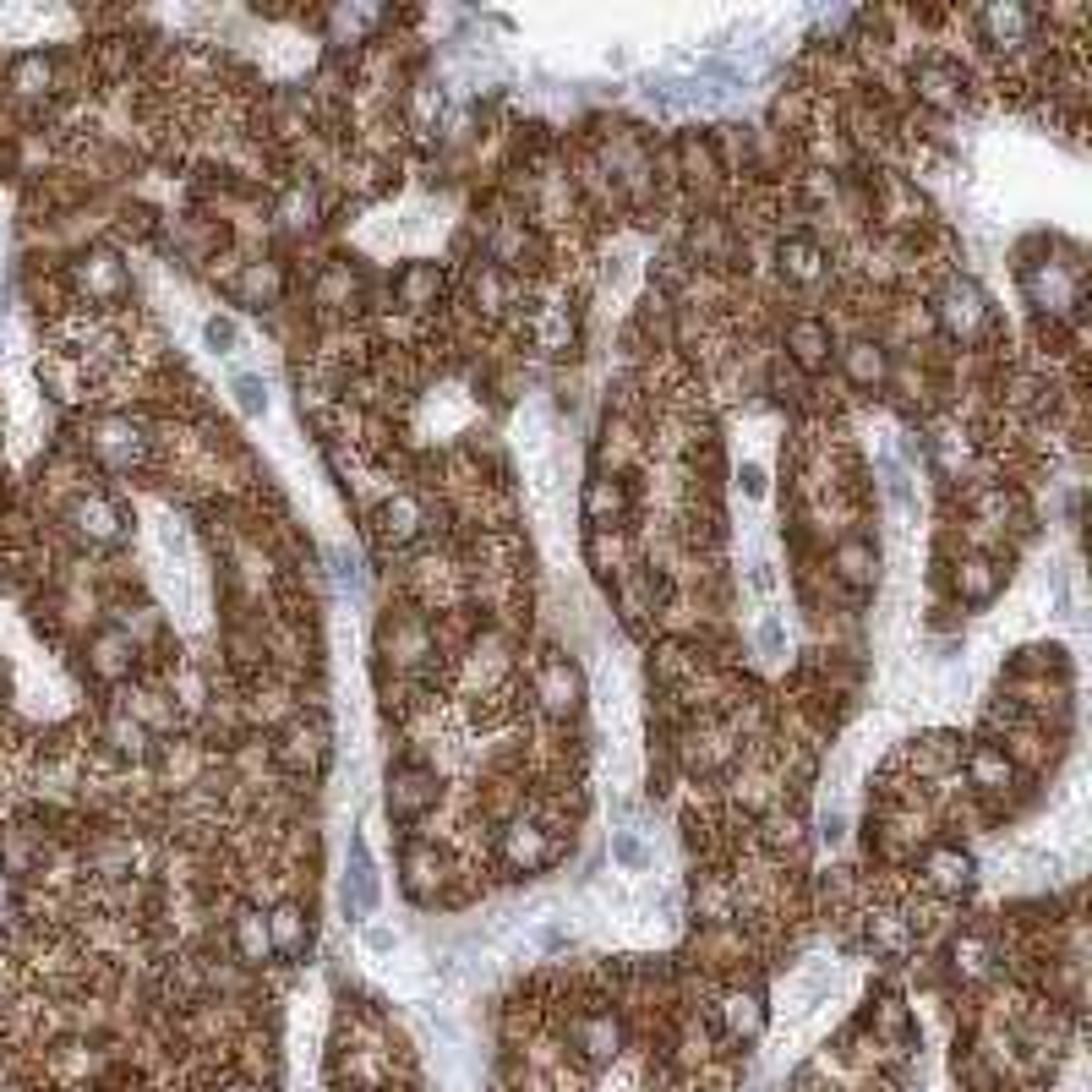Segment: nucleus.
Segmentation results:
<instances>
[{
    "label": "nucleus",
    "mask_w": 1092,
    "mask_h": 1092,
    "mask_svg": "<svg viewBox=\"0 0 1092 1092\" xmlns=\"http://www.w3.org/2000/svg\"><path fill=\"white\" fill-rule=\"evenodd\" d=\"M345 901L356 907V913H372L377 907V869H372V852H366V842H350V890Z\"/></svg>",
    "instance_id": "nucleus-1"
},
{
    "label": "nucleus",
    "mask_w": 1092,
    "mask_h": 1092,
    "mask_svg": "<svg viewBox=\"0 0 1092 1092\" xmlns=\"http://www.w3.org/2000/svg\"><path fill=\"white\" fill-rule=\"evenodd\" d=\"M432 798H437V792H432L427 771H399V775H394V787H388V809H394V814H421Z\"/></svg>",
    "instance_id": "nucleus-2"
},
{
    "label": "nucleus",
    "mask_w": 1092,
    "mask_h": 1092,
    "mask_svg": "<svg viewBox=\"0 0 1092 1092\" xmlns=\"http://www.w3.org/2000/svg\"><path fill=\"white\" fill-rule=\"evenodd\" d=\"M825 989H830V967H809L798 978V989H792V1010H798V1016H809V1010L819 1005V995H825Z\"/></svg>",
    "instance_id": "nucleus-3"
},
{
    "label": "nucleus",
    "mask_w": 1092,
    "mask_h": 1092,
    "mask_svg": "<svg viewBox=\"0 0 1092 1092\" xmlns=\"http://www.w3.org/2000/svg\"><path fill=\"white\" fill-rule=\"evenodd\" d=\"M399 295H404V306H427L432 295H437V268H410V274L399 279Z\"/></svg>",
    "instance_id": "nucleus-4"
},
{
    "label": "nucleus",
    "mask_w": 1092,
    "mask_h": 1092,
    "mask_svg": "<svg viewBox=\"0 0 1092 1092\" xmlns=\"http://www.w3.org/2000/svg\"><path fill=\"white\" fill-rule=\"evenodd\" d=\"M203 339H207V350H213V356H236L241 328H236L230 318H207V322H203Z\"/></svg>",
    "instance_id": "nucleus-5"
},
{
    "label": "nucleus",
    "mask_w": 1092,
    "mask_h": 1092,
    "mask_svg": "<svg viewBox=\"0 0 1092 1092\" xmlns=\"http://www.w3.org/2000/svg\"><path fill=\"white\" fill-rule=\"evenodd\" d=\"M230 388H236V404H241L246 415H263V410H268V388H263V377L236 372V383H230Z\"/></svg>",
    "instance_id": "nucleus-6"
},
{
    "label": "nucleus",
    "mask_w": 1092,
    "mask_h": 1092,
    "mask_svg": "<svg viewBox=\"0 0 1092 1092\" xmlns=\"http://www.w3.org/2000/svg\"><path fill=\"white\" fill-rule=\"evenodd\" d=\"M792 345H798V360L819 366V360H825V328H819V322H798V328H792Z\"/></svg>",
    "instance_id": "nucleus-7"
},
{
    "label": "nucleus",
    "mask_w": 1092,
    "mask_h": 1092,
    "mask_svg": "<svg viewBox=\"0 0 1092 1092\" xmlns=\"http://www.w3.org/2000/svg\"><path fill=\"white\" fill-rule=\"evenodd\" d=\"M612 857H618L622 869H645V847H639V836H628V830L612 836Z\"/></svg>",
    "instance_id": "nucleus-8"
},
{
    "label": "nucleus",
    "mask_w": 1092,
    "mask_h": 1092,
    "mask_svg": "<svg viewBox=\"0 0 1092 1092\" xmlns=\"http://www.w3.org/2000/svg\"><path fill=\"white\" fill-rule=\"evenodd\" d=\"M39 83H50V66H44L39 56H28L17 66V88H22V94H39Z\"/></svg>",
    "instance_id": "nucleus-9"
},
{
    "label": "nucleus",
    "mask_w": 1092,
    "mask_h": 1092,
    "mask_svg": "<svg viewBox=\"0 0 1092 1092\" xmlns=\"http://www.w3.org/2000/svg\"><path fill=\"white\" fill-rule=\"evenodd\" d=\"M760 645H765V656H781V645H787V634H781V618H765L760 622Z\"/></svg>",
    "instance_id": "nucleus-10"
},
{
    "label": "nucleus",
    "mask_w": 1092,
    "mask_h": 1092,
    "mask_svg": "<svg viewBox=\"0 0 1092 1092\" xmlns=\"http://www.w3.org/2000/svg\"><path fill=\"white\" fill-rule=\"evenodd\" d=\"M295 918H301V913H295V907H284V913L274 918V940L284 945V951H295Z\"/></svg>",
    "instance_id": "nucleus-11"
},
{
    "label": "nucleus",
    "mask_w": 1092,
    "mask_h": 1092,
    "mask_svg": "<svg viewBox=\"0 0 1092 1092\" xmlns=\"http://www.w3.org/2000/svg\"><path fill=\"white\" fill-rule=\"evenodd\" d=\"M737 486H743L748 498H760V492H765V471H760V465H743V471H737Z\"/></svg>",
    "instance_id": "nucleus-12"
},
{
    "label": "nucleus",
    "mask_w": 1092,
    "mask_h": 1092,
    "mask_svg": "<svg viewBox=\"0 0 1092 1092\" xmlns=\"http://www.w3.org/2000/svg\"><path fill=\"white\" fill-rule=\"evenodd\" d=\"M852 366H857V377H874V372H880V356H869V345H857Z\"/></svg>",
    "instance_id": "nucleus-13"
},
{
    "label": "nucleus",
    "mask_w": 1092,
    "mask_h": 1092,
    "mask_svg": "<svg viewBox=\"0 0 1092 1092\" xmlns=\"http://www.w3.org/2000/svg\"><path fill=\"white\" fill-rule=\"evenodd\" d=\"M366 951L388 956V951H394V934H388V928H366Z\"/></svg>",
    "instance_id": "nucleus-14"
}]
</instances>
